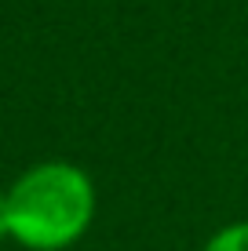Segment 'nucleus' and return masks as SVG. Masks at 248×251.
Instances as JSON below:
<instances>
[{
    "label": "nucleus",
    "instance_id": "1",
    "mask_svg": "<svg viewBox=\"0 0 248 251\" xmlns=\"http://www.w3.org/2000/svg\"><path fill=\"white\" fill-rule=\"evenodd\" d=\"M91 178L62 160L37 164L7 189V233L33 251L70 248L91 226Z\"/></svg>",
    "mask_w": 248,
    "mask_h": 251
},
{
    "label": "nucleus",
    "instance_id": "2",
    "mask_svg": "<svg viewBox=\"0 0 248 251\" xmlns=\"http://www.w3.org/2000/svg\"><path fill=\"white\" fill-rule=\"evenodd\" d=\"M201 251H248V222H230L219 233H212Z\"/></svg>",
    "mask_w": 248,
    "mask_h": 251
},
{
    "label": "nucleus",
    "instance_id": "3",
    "mask_svg": "<svg viewBox=\"0 0 248 251\" xmlns=\"http://www.w3.org/2000/svg\"><path fill=\"white\" fill-rule=\"evenodd\" d=\"M0 237H11L7 233V193H0Z\"/></svg>",
    "mask_w": 248,
    "mask_h": 251
}]
</instances>
